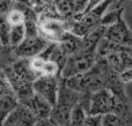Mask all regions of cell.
<instances>
[{
	"label": "cell",
	"instance_id": "6da1fadb",
	"mask_svg": "<svg viewBox=\"0 0 132 126\" xmlns=\"http://www.w3.org/2000/svg\"><path fill=\"white\" fill-rule=\"evenodd\" d=\"M88 113L101 116L108 113L131 116L132 104L129 97H119L108 88H102L90 94Z\"/></svg>",
	"mask_w": 132,
	"mask_h": 126
},
{
	"label": "cell",
	"instance_id": "7a4b0ae2",
	"mask_svg": "<svg viewBox=\"0 0 132 126\" xmlns=\"http://www.w3.org/2000/svg\"><path fill=\"white\" fill-rule=\"evenodd\" d=\"M81 97L82 94L67 87L62 80L57 101H56L55 105L52 106L50 118L60 126H68L73 108L75 106V104L80 102Z\"/></svg>",
	"mask_w": 132,
	"mask_h": 126
},
{
	"label": "cell",
	"instance_id": "3957f363",
	"mask_svg": "<svg viewBox=\"0 0 132 126\" xmlns=\"http://www.w3.org/2000/svg\"><path fill=\"white\" fill-rule=\"evenodd\" d=\"M96 61V53L94 52H78L74 55L67 56L65 60V64L63 66L60 78L62 79H68L72 76L79 75L85 72L89 71L94 66Z\"/></svg>",
	"mask_w": 132,
	"mask_h": 126
},
{
	"label": "cell",
	"instance_id": "277c9868",
	"mask_svg": "<svg viewBox=\"0 0 132 126\" xmlns=\"http://www.w3.org/2000/svg\"><path fill=\"white\" fill-rule=\"evenodd\" d=\"M60 81H62L60 76L41 75L32 82V89H34V93L45 98L53 106L59 93Z\"/></svg>",
	"mask_w": 132,
	"mask_h": 126
},
{
	"label": "cell",
	"instance_id": "5b68a950",
	"mask_svg": "<svg viewBox=\"0 0 132 126\" xmlns=\"http://www.w3.org/2000/svg\"><path fill=\"white\" fill-rule=\"evenodd\" d=\"M37 28L44 38L50 42H58L60 36L67 30V22L62 17L39 16L37 17Z\"/></svg>",
	"mask_w": 132,
	"mask_h": 126
},
{
	"label": "cell",
	"instance_id": "8992f818",
	"mask_svg": "<svg viewBox=\"0 0 132 126\" xmlns=\"http://www.w3.org/2000/svg\"><path fill=\"white\" fill-rule=\"evenodd\" d=\"M104 38L119 45L132 49V30L129 28L123 15L119 16L114 23L108 25L104 32Z\"/></svg>",
	"mask_w": 132,
	"mask_h": 126
},
{
	"label": "cell",
	"instance_id": "52a82bcc",
	"mask_svg": "<svg viewBox=\"0 0 132 126\" xmlns=\"http://www.w3.org/2000/svg\"><path fill=\"white\" fill-rule=\"evenodd\" d=\"M20 103L24 104V105L34 113V116L37 119L49 118L51 115L52 105H51L45 98H43V97L39 96L36 93H32L30 96H28L27 98L21 101Z\"/></svg>",
	"mask_w": 132,
	"mask_h": 126
},
{
	"label": "cell",
	"instance_id": "ba28073f",
	"mask_svg": "<svg viewBox=\"0 0 132 126\" xmlns=\"http://www.w3.org/2000/svg\"><path fill=\"white\" fill-rule=\"evenodd\" d=\"M4 73L6 75L7 80L9 81L12 86V89H13L15 96L18 97L19 101H23L24 98H27L28 96L34 93V89H32V82L30 81H27L24 79L18 76L16 74H14L12 72V69L9 68V66H7L6 68H4Z\"/></svg>",
	"mask_w": 132,
	"mask_h": 126
},
{
	"label": "cell",
	"instance_id": "9c48e42d",
	"mask_svg": "<svg viewBox=\"0 0 132 126\" xmlns=\"http://www.w3.org/2000/svg\"><path fill=\"white\" fill-rule=\"evenodd\" d=\"M37 120L38 119L24 104L19 103V105L9 113L5 122L11 123L14 126H35Z\"/></svg>",
	"mask_w": 132,
	"mask_h": 126
},
{
	"label": "cell",
	"instance_id": "30bf717a",
	"mask_svg": "<svg viewBox=\"0 0 132 126\" xmlns=\"http://www.w3.org/2000/svg\"><path fill=\"white\" fill-rule=\"evenodd\" d=\"M89 0H62L57 5L58 11L66 21L78 19L86 9Z\"/></svg>",
	"mask_w": 132,
	"mask_h": 126
},
{
	"label": "cell",
	"instance_id": "8fae6325",
	"mask_svg": "<svg viewBox=\"0 0 132 126\" xmlns=\"http://www.w3.org/2000/svg\"><path fill=\"white\" fill-rule=\"evenodd\" d=\"M57 43L66 56H71L74 55V53L85 51L84 37L78 36V35L73 34V32L68 31V30H66L64 34L60 36V38L58 39Z\"/></svg>",
	"mask_w": 132,
	"mask_h": 126
},
{
	"label": "cell",
	"instance_id": "7c38bea8",
	"mask_svg": "<svg viewBox=\"0 0 132 126\" xmlns=\"http://www.w3.org/2000/svg\"><path fill=\"white\" fill-rule=\"evenodd\" d=\"M104 60L109 67L117 74L123 72L132 65V51L131 50H119L109 53L104 57Z\"/></svg>",
	"mask_w": 132,
	"mask_h": 126
},
{
	"label": "cell",
	"instance_id": "4fadbf2b",
	"mask_svg": "<svg viewBox=\"0 0 132 126\" xmlns=\"http://www.w3.org/2000/svg\"><path fill=\"white\" fill-rule=\"evenodd\" d=\"M30 7L36 14L37 17L39 16H51V17H62V14L58 11L57 4L55 0H31Z\"/></svg>",
	"mask_w": 132,
	"mask_h": 126
},
{
	"label": "cell",
	"instance_id": "5bb4252c",
	"mask_svg": "<svg viewBox=\"0 0 132 126\" xmlns=\"http://www.w3.org/2000/svg\"><path fill=\"white\" fill-rule=\"evenodd\" d=\"M20 101L15 95H7V96L0 97V125L6 120L9 113L19 105Z\"/></svg>",
	"mask_w": 132,
	"mask_h": 126
},
{
	"label": "cell",
	"instance_id": "9a60e30c",
	"mask_svg": "<svg viewBox=\"0 0 132 126\" xmlns=\"http://www.w3.org/2000/svg\"><path fill=\"white\" fill-rule=\"evenodd\" d=\"M102 126H132V115L121 116L108 113L102 118Z\"/></svg>",
	"mask_w": 132,
	"mask_h": 126
},
{
	"label": "cell",
	"instance_id": "2e32d148",
	"mask_svg": "<svg viewBox=\"0 0 132 126\" xmlns=\"http://www.w3.org/2000/svg\"><path fill=\"white\" fill-rule=\"evenodd\" d=\"M26 37V24L20 23V24L11 25V32H9V45L12 48H16L22 43V41Z\"/></svg>",
	"mask_w": 132,
	"mask_h": 126
},
{
	"label": "cell",
	"instance_id": "e0dca14e",
	"mask_svg": "<svg viewBox=\"0 0 132 126\" xmlns=\"http://www.w3.org/2000/svg\"><path fill=\"white\" fill-rule=\"evenodd\" d=\"M9 32L11 24L7 20L6 14H0V42L2 45H9Z\"/></svg>",
	"mask_w": 132,
	"mask_h": 126
},
{
	"label": "cell",
	"instance_id": "ac0fdd59",
	"mask_svg": "<svg viewBox=\"0 0 132 126\" xmlns=\"http://www.w3.org/2000/svg\"><path fill=\"white\" fill-rule=\"evenodd\" d=\"M7 95H15V94H14L11 83L7 80L6 75L4 73L2 75H0V97L7 96Z\"/></svg>",
	"mask_w": 132,
	"mask_h": 126
},
{
	"label": "cell",
	"instance_id": "d6986e66",
	"mask_svg": "<svg viewBox=\"0 0 132 126\" xmlns=\"http://www.w3.org/2000/svg\"><path fill=\"white\" fill-rule=\"evenodd\" d=\"M102 118L101 115H87L82 126H102Z\"/></svg>",
	"mask_w": 132,
	"mask_h": 126
},
{
	"label": "cell",
	"instance_id": "ffe728a7",
	"mask_svg": "<svg viewBox=\"0 0 132 126\" xmlns=\"http://www.w3.org/2000/svg\"><path fill=\"white\" fill-rule=\"evenodd\" d=\"M118 76L124 85L131 83L132 82V65L130 67H128L126 69H124L123 72H121V73L118 74Z\"/></svg>",
	"mask_w": 132,
	"mask_h": 126
},
{
	"label": "cell",
	"instance_id": "44dd1931",
	"mask_svg": "<svg viewBox=\"0 0 132 126\" xmlns=\"http://www.w3.org/2000/svg\"><path fill=\"white\" fill-rule=\"evenodd\" d=\"M35 126H60V125L57 124L55 120L49 117V118H44V119H38Z\"/></svg>",
	"mask_w": 132,
	"mask_h": 126
},
{
	"label": "cell",
	"instance_id": "7402d4cb",
	"mask_svg": "<svg viewBox=\"0 0 132 126\" xmlns=\"http://www.w3.org/2000/svg\"><path fill=\"white\" fill-rule=\"evenodd\" d=\"M13 6H30L31 0H11Z\"/></svg>",
	"mask_w": 132,
	"mask_h": 126
},
{
	"label": "cell",
	"instance_id": "603a6c76",
	"mask_svg": "<svg viewBox=\"0 0 132 126\" xmlns=\"http://www.w3.org/2000/svg\"><path fill=\"white\" fill-rule=\"evenodd\" d=\"M1 126H14V125H12L11 123H7V122H4L2 123V125Z\"/></svg>",
	"mask_w": 132,
	"mask_h": 126
},
{
	"label": "cell",
	"instance_id": "cb8c5ba5",
	"mask_svg": "<svg viewBox=\"0 0 132 126\" xmlns=\"http://www.w3.org/2000/svg\"><path fill=\"white\" fill-rule=\"evenodd\" d=\"M60 1H62V0H55V2H56V4H57V5H58V4H59V2H60Z\"/></svg>",
	"mask_w": 132,
	"mask_h": 126
},
{
	"label": "cell",
	"instance_id": "d4e9b609",
	"mask_svg": "<svg viewBox=\"0 0 132 126\" xmlns=\"http://www.w3.org/2000/svg\"><path fill=\"white\" fill-rule=\"evenodd\" d=\"M0 44H1V42H0Z\"/></svg>",
	"mask_w": 132,
	"mask_h": 126
},
{
	"label": "cell",
	"instance_id": "484cf974",
	"mask_svg": "<svg viewBox=\"0 0 132 126\" xmlns=\"http://www.w3.org/2000/svg\"><path fill=\"white\" fill-rule=\"evenodd\" d=\"M0 126H1V125H0Z\"/></svg>",
	"mask_w": 132,
	"mask_h": 126
}]
</instances>
